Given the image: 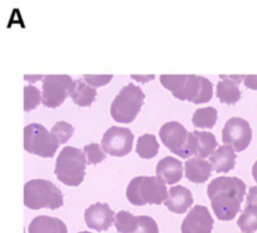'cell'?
<instances>
[{"mask_svg": "<svg viewBox=\"0 0 257 233\" xmlns=\"http://www.w3.org/2000/svg\"><path fill=\"white\" fill-rule=\"evenodd\" d=\"M207 194L216 217L231 220L236 217L246 194V184L237 177H217L208 184Z\"/></svg>", "mask_w": 257, "mask_h": 233, "instance_id": "6da1fadb", "label": "cell"}, {"mask_svg": "<svg viewBox=\"0 0 257 233\" xmlns=\"http://www.w3.org/2000/svg\"><path fill=\"white\" fill-rule=\"evenodd\" d=\"M161 83L172 92L173 97L202 104L212 99L213 88L211 80L200 75H161Z\"/></svg>", "mask_w": 257, "mask_h": 233, "instance_id": "7a4b0ae2", "label": "cell"}, {"mask_svg": "<svg viewBox=\"0 0 257 233\" xmlns=\"http://www.w3.org/2000/svg\"><path fill=\"white\" fill-rule=\"evenodd\" d=\"M168 198L166 183L157 175H140L133 178L127 187V199L135 205L161 204Z\"/></svg>", "mask_w": 257, "mask_h": 233, "instance_id": "3957f363", "label": "cell"}, {"mask_svg": "<svg viewBox=\"0 0 257 233\" xmlns=\"http://www.w3.org/2000/svg\"><path fill=\"white\" fill-rule=\"evenodd\" d=\"M63 193L48 179H30L24 185V204L30 209L49 208L57 209L63 205Z\"/></svg>", "mask_w": 257, "mask_h": 233, "instance_id": "277c9868", "label": "cell"}, {"mask_svg": "<svg viewBox=\"0 0 257 233\" xmlns=\"http://www.w3.org/2000/svg\"><path fill=\"white\" fill-rule=\"evenodd\" d=\"M84 152L75 147H67L60 150L55 162L57 178L67 185L77 187L84 179L85 165H87Z\"/></svg>", "mask_w": 257, "mask_h": 233, "instance_id": "5b68a950", "label": "cell"}, {"mask_svg": "<svg viewBox=\"0 0 257 233\" xmlns=\"http://www.w3.org/2000/svg\"><path fill=\"white\" fill-rule=\"evenodd\" d=\"M160 137L163 144L180 157L190 158L197 153V137L193 132H188L180 122L171 120L165 123L160 129Z\"/></svg>", "mask_w": 257, "mask_h": 233, "instance_id": "8992f818", "label": "cell"}, {"mask_svg": "<svg viewBox=\"0 0 257 233\" xmlns=\"http://www.w3.org/2000/svg\"><path fill=\"white\" fill-rule=\"evenodd\" d=\"M145 100V93L136 84H127L115 95L110 105V114L115 122L131 123L135 120Z\"/></svg>", "mask_w": 257, "mask_h": 233, "instance_id": "52a82bcc", "label": "cell"}, {"mask_svg": "<svg viewBox=\"0 0 257 233\" xmlns=\"http://www.w3.org/2000/svg\"><path fill=\"white\" fill-rule=\"evenodd\" d=\"M59 143L52 132L39 123H30L24 128V149L39 157L52 158Z\"/></svg>", "mask_w": 257, "mask_h": 233, "instance_id": "ba28073f", "label": "cell"}, {"mask_svg": "<svg viewBox=\"0 0 257 233\" xmlns=\"http://www.w3.org/2000/svg\"><path fill=\"white\" fill-rule=\"evenodd\" d=\"M74 80L69 75H45L42 85V102L48 108H57L69 95Z\"/></svg>", "mask_w": 257, "mask_h": 233, "instance_id": "9c48e42d", "label": "cell"}, {"mask_svg": "<svg viewBox=\"0 0 257 233\" xmlns=\"http://www.w3.org/2000/svg\"><path fill=\"white\" fill-rule=\"evenodd\" d=\"M252 129L247 120L240 117H232L226 122L222 129V142L231 145L236 152H242L250 145Z\"/></svg>", "mask_w": 257, "mask_h": 233, "instance_id": "30bf717a", "label": "cell"}, {"mask_svg": "<svg viewBox=\"0 0 257 233\" xmlns=\"http://www.w3.org/2000/svg\"><path fill=\"white\" fill-rule=\"evenodd\" d=\"M135 134L130 128L113 125L108 128L102 138V148L105 153L113 157H123L132 150Z\"/></svg>", "mask_w": 257, "mask_h": 233, "instance_id": "8fae6325", "label": "cell"}, {"mask_svg": "<svg viewBox=\"0 0 257 233\" xmlns=\"http://www.w3.org/2000/svg\"><path fill=\"white\" fill-rule=\"evenodd\" d=\"M213 228V218L205 205H195L183 219L182 233H211Z\"/></svg>", "mask_w": 257, "mask_h": 233, "instance_id": "7c38bea8", "label": "cell"}, {"mask_svg": "<svg viewBox=\"0 0 257 233\" xmlns=\"http://www.w3.org/2000/svg\"><path fill=\"white\" fill-rule=\"evenodd\" d=\"M85 223L92 229L107 230L115 219V213L110 209L107 203H94L90 204L84 212Z\"/></svg>", "mask_w": 257, "mask_h": 233, "instance_id": "4fadbf2b", "label": "cell"}, {"mask_svg": "<svg viewBox=\"0 0 257 233\" xmlns=\"http://www.w3.org/2000/svg\"><path fill=\"white\" fill-rule=\"evenodd\" d=\"M166 207L173 213H185L193 204V195L188 188L183 185H173L168 190Z\"/></svg>", "mask_w": 257, "mask_h": 233, "instance_id": "5bb4252c", "label": "cell"}, {"mask_svg": "<svg viewBox=\"0 0 257 233\" xmlns=\"http://www.w3.org/2000/svg\"><path fill=\"white\" fill-rule=\"evenodd\" d=\"M183 163L175 157H165L157 163L156 174L166 184H175L183 177Z\"/></svg>", "mask_w": 257, "mask_h": 233, "instance_id": "9a60e30c", "label": "cell"}, {"mask_svg": "<svg viewBox=\"0 0 257 233\" xmlns=\"http://www.w3.org/2000/svg\"><path fill=\"white\" fill-rule=\"evenodd\" d=\"M213 167L210 162L202 158L193 157L186 160L185 175L193 183H203L210 178Z\"/></svg>", "mask_w": 257, "mask_h": 233, "instance_id": "2e32d148", "label": "cell"}, {"mask_svg": "<svg viewBox=\"0 0 257 233\" xmlns=\"http://www.w3.org/2000/svg\"><path fill=\"white\" fill-rule=\"evenodd\" d=\"M210 163L212 164L213 169L218 173H227L235 168L236 164V153L231 145L223 144L217 147L210 157Z\"/></svg>", "mask_w": 257, "mask_h": 233, "instance_id": "e0dca14e", "label": "cell"}, {"mask_svg": "<svg viewBox=\"0 0 257 233\" xmlns=\"http://www.w3.org/2000/svg\"><path fill=\"white\" fill-rule=\"evenodd\" d=\"M28 233H68V228L59 218L38 215L28 225Z\"/></svg>", "mask_w": 257, "mask_h": 233, "instance_id": "ac0fdd59", "label": "cell"}, {"mask_svg": "<svg viewBox=\"0 0 257 233\" xmlns=\"http://www.w3.org/2000/svg\"><path fill=\"white\" fill-rule=\"evenodd\" d=\"M69 95L72 97L73 102L79 107H89L97 97L95 88L90 87L83 78L75 79L70 88Z\"/></svg>", "mask_w": 257, "mask_h": 233, "instance_id": "d6986e66", "label": "cell"}, {"mask_svg": "<svg viewBox=\"0 0 257 233\" xmlns=\"http://www.w3.org/2000/svg\"><path fill=\"white\" fill-rule=\"evenodd\" d=\"M217 94L221 103L235 104L240 100L241 90L237 83L231 79V75H220V82L217 84Z\"/></svg>", "mask_w": 257, "mask_h": 233, "instance_id": "ffe728a7", "label": "cell"}, {"mask_svg": "<svg viewBox=\"0 0 257 233\" xmlns=\"http://www.w3.org/2000/svg\"><path fill=\"white\" fill-rule=\"evenodd\" d=\"M195 135L197 137L198 148L196 157L205 159L206 157H211L217 147V140L215 134L210 132H202V130H195Z\"/></svg>", "mask_w": 257, "mask_h": 233, "instance_id": "44dd1931", "label": "cell"}, {"mask_svg": "<svg viewBox=\"0 0 257 233\" xmlns=\"http://www.w3.org/2000/svg\"><path fill=\"white\" fill-rule=\"evenodd\" d=\"M160 149V144H158L157 139L153 134H146L141 135L137 140V148H136V152L140 155L141 158H145V159H151V158L156 157Z\"/></svg>", "mask_w": 257, "mask_h": 233, "instance_id": "7402d4cb", "label": "cell"}, {"mask_svg": "<svg viewBox=\"0 0 257 233\" xmlns=\"http://www.w3.org/2000/svg\"><path fill=\"white\" fill-rule=\"evenodd\" d=\"M217 109L213 107L200 108L193 113L192 123L197 128H207L211 129L217 120Z\"/></svg>", "mask_w": 257, "mask_h": 233, "instance_id": "603a6c76", "label": "cell"}, {"mask_svg": "<svg viewBox=\"0 0 257 233\" xmlns=\"http://www.w3.org/2000/svg\"><path fill=\"white\" fill-rule=\"evenodd\" d=\"M114 225L119 233H137L138 217L128 210H119L115 213Z\"/></svg>", "mask_w": 257, "mask_h": 233, "instance_id": "cb8c5ba5", "label": "cell"}, {"mask_svg": "<svg viewBox=\"0 0 257 233\" xmlns=\"http://www.w3.org/2000/svg\"><path fill=\"white\" fill-rule=\"evenodd\" d=\"M237 225L243 233H253L257 230V207L246 205L237 220Z\"/></svg>", "mask_w": 257, "mask_h": 233, "instance_id": "d4e9b609", "label": "cell"}, {"mask_svg": "<svg viewBox=\"0 0 257 233\" xmlns=\"http://www.w3.org/2000/svg\"><path fill=\"white\" fill-rule=\"evenodd\" d=\"M52 134L54 135L55 139L58 140L59 144H64L68 140L70 139V137L74 133V128H73L72 124H69L68 122H64V120H60V122H57L54 124V127L52 128Z\"/></svg>", "mask_w": 257, "mask_h": 233, "instance_id": "484cf974", "label": "cell"}, {"mask_svg": "<svg viewBox=\"0 0 257 233\" xmlns=\"http://www.w3.org/2000/svg\"><path fill=\"white\" fill-rule=\"evenodd\" d=\"M42 94L35 85L29 84L24 88V110L30 112L40 104Z\"/></svg>", "mask_w": 257, "mask_h": 233, "instance_id": "4316f807", "label": "cell"}, {"mask_svg": "<svg viewBox=\"0 0 257 233\" xmlns=\"http://www.w3.org/2000/svg\"><path fill=\"white\" fill-rule=\"evenodd\" d=\"M83 152H84L85 157H87L88 164H97V163L104 160L105 157H107L103 148L99 144H97V143H90V144L84 145Z\"/></svg>", "mask_w": 257, "mask_h": 233, "instance_id": "83f0119b", "label": "cell"}, {"mask_svg": "<svg viewBox=\"0 0 257 233\" xmlns=\"http://www.w3.org/2000/svg\"><path fill=\"white\" fill-rule=\"evenodd\" d=\"M137 233H160L156 220L150 215H138Z\"/></svg>", "mask_w": 257, "mask_h": 233, "instance_id": "f1b7e54d", "label": "cell"}, {"mask_svg": "<svg viewBox=\"0 0 257 233\" xmlns=\"http://www.w3.org/2000/svg\"><path fill=\"white\" fill-rule=\"evenodd\" d=\"M113 75H84L83 79L93 88L102 87V85L108 84L112 80Z\"/></svg>", "mask_w": 257, "mask_h": 233, "instance_id": "f546056e", "label": "cell"}, {"mask_svg": "<svg viewBox=\"0 0 257 233\" xmlns=\"http://www.w3.org/2000/svg\"><path fill=\"white\" fill-rule=\"evenodd\" d=\"M246 204L247 205H256L257 207V185L250 188L248 190L247 198H246Z\"/></svg>", "mask_w": 257, "mask_h": 233, "instance_id": "4dcf8cb0", "label": "cell"}, {"mask_svg": "<svg viewBox=\"0 0 257 233\" xmlns=\"http://www.w3.org/2000/svg\"><path fill=\"white\" fill-rule=\"evenodd\" d=\"M243 82H245V85L247 88L257 90V75H246Z\"/></svg>", "mask_w": 257, "mask_h": 233, "instance_id": "1f68e13d", "label": "cell"}, {"mask_svg": "<svg viewBox=\"0 0 257 233\" xmlns=\"http://www.w3.org/2000/svg\"><path fill=\"white\" fill-rule=\"evenodd\" d=\"M133 79H137V80H141V82H145V80H148V79H155V75H151V77H137V75H133Z\"/></svg>", "mask_w": 257, "mask_h": 233, "instance_id": "d6a6232c", "label": "cell"}, {"mask_svg": "<svg viewBox=\"0 0 257 233\" xmlns=\"http://www.w3.org/2000/svg\"><path fill=\"white\" fill-rule=\"evenodd\" d=\"M252 175H253V179L256 180L257 183V160L253 163V167H252Z\"/></svg>", "mask_w": 257, "mask_h": 233, "instance_id": "836d02e7", "label": "cell"}, {"mask_svg": "<svg viewBox=\"0 0 257 233\" xmlns=\"http://www.w3.org/2000/svg\"><path fill=\"white\" fill-rule=\"evenodd\" d=\"M78 233H92V232H88V230H82V232H78Z\"/></svg>", "mask_w": 257, "mask_h": 233, "instance_id": "e575fe53", "label": "cell"}]
</instances>
